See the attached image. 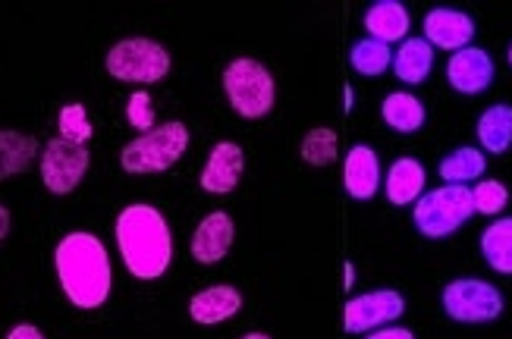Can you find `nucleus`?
<instances>
[{
	"label": "nucleus",
	"mask_w": 512,
	"mask_h": 339,
	"mask_svg": "<svg viewBox=\"0 0 512 339\" xmlns=\"http://www.w3.org/2000/svg\"><path fill=\"white\" fill-rule=\"evenodd\" d=\"M57 280L76 308L95 311L110 296V255L95 233H70L54 248Z\"/></svg>",
	"instance_id": "f257e3e1"
},
{
	"label": "nucleus",
	"mask_w": 512,
	"mask_h": 339,
	"mask_svg": "<svg viewBox=\"0 0 512 339\" xmlns=\"http://www.w3.org/2000/svg\"><path fill=\"white\" fill-rule=\"evenodd\" d=\"M242 311V292L230 283H217L208 286L202 292H195L189 299V314L195 324L202 327H214V324H224L230 318Z\"/></svg>",
	"instance_id": "4468645a"
},
{
	"label": "nucleus",
	"mask_w": 512,
	"mask_h": 339,
	"mask_svg": "<svg viewBox=\"0 0 512 339\" xmlns=\"http://www.w3.org/2000/svg\"><path fill=\"white\" fill-rule=\"evenodd\" d=\"M478 142L487 154L512 148V104H494L478 117Z\"/></svg>",
	"instance_id": "aec40b11"
},
{
	"label": "nucleus",
	"mask_w": 512,
	"mask_h": 339,
	"mask_svg": "<svg viewBox=\"0 0 512 339\" xmlns=\"http://www.w3.org/2000/svg\"><path fill=\"white\" fill-rule=\"evenodd\" d=\"M242 173H246V154L236 142H217L205 161V170L198 176V183L208 195H230Z\"/></svg>",
	"instance_id": "9d476101"
},
{
	"label": "nucleus",
	"mask_w": 512,
	"mask_h": 339,
	"mask_svg": "<svg viewBox=\"0 0 512 339\" xmlns=\"http://www.w3.org/2000/svg\"><path fill=\"white\" fill-rule=\"evenodd\" d=\"M88 164H92V154L85 145L51 139L41 148V183L54 195H70L85 179Z\"/></svg>",
	"instance_id": "6e6552de"
},
{
	"label": "nucleus",
	"mask_w": 512,
	"mask_h": 339,
	"mask_svg": "<svg viewBox=\"0 0 512 339\" xmlns=\"http://www.w3.org/2000/svg\"><path fill=\"white\" fill-rule=\"evenodd\" d=\"M425 179H428V173L415 157H399V161H393V167L387 170V179H384L387 201L396 208L415 205V201L425 195Z\"/></svg>",
	"instance_id": "dca6fc26"
},
{
	"label": "nucleus",
	"mask_w": 512,
	"mask_h": 339,
	"mask_svg": "<svg viewBox=\"0 0 512 339\" xmlns=\"http://www.w3.org/2000/svg\"><path fill=\"white\" fill-rule=\"evenodd\" d=\"M472 205H475V214H484V217L503 214V208L509 205V189L500 179H481L472 189Z\"/></svg>",
	"instance_id": "bb28decb"
},
{
	"label": "nucleus",
	"mask_w": 512,
	"mask_h": 339,
	"mask_svg": "<svg viewBox=\"0 0 512 339\" xmlns=\"http://www.w3.org/2000/svg\"><path fill=\"white\" fill-rule=\"evenodd\" d=\"M224 92L242 120H261L274 110L277 85L267 66L252 57H236L224 70Z\"/></svg>",
	"instance_id": "20e7f679"
},
{
	"label": "nucleus",
	"mask_w": 512,
	"mask_h": 339,
	"mask_svg": "<svg viewBox=\"0 0 512 339\" xmlns=\"http://www.w3.org/2000/svg\"><path fill=\"white\" fill-rule=\"evenodd\" d=\"M506 57H509V66H512V44H509V54Z\"/></svg>",
	"instance_id": "473e14b6"
},
{
	"label": "nucleus",
	"mask_w": 512,
	"mask_h": 339,
	"mask_svg": "<svg viewBox=\"0 0 512 339\" xmlns=\"http://www.w3.org/2000/svg\"><path fill=\"white\" fill-rule=\"evenodd\" d=\"M393 73L406 85H421L434 70V48L425 38H406L393 54Z\"/></svg>",
	"instance_id": "a211bd4d"
},
{
	"label": "nucleus",
	"mask_w": 512,
	"mask_h": 339,
	"mask_svg": "<svg viewBox=\"0 0 512 339\" xmlns=\"http://www.w3.org/2000/svg\"><path fill=\"white\" fill-rule=\"evenodd\" d=\"M189 148V129L180 120H170L154 126L151 132H142L139 139H132L123 154H120V164L126 173H164L173 164H180V157Z\"/></svg>",
	"instance_id": "7ed1b4c3"
},
{
	"label": "nucleus",
	"mask_w": 512,
	"mask_h": 339,
	"mask_svg": "<svg viewBox=\"0 0 512 339\" xmlns=\"http://www.w3.org/2000/svg\"><path fill=\"white\" fill-rule=\"evenodd\" d=\"M117 245L136 280H161L173 261V239L164 214L151 205H129L117 217Z\"/></svg>",
	"instance_id": "f03ea898"
},
{
	"label": "nucleus",
	"mask_w": 512,
	"mask_h": 339,
	"mask_svg": "<svg viewBox=\"0 0 512 339\" xmlns=\"http://www.w3.org/2000/svg\"><path fill=\"white\" fill-rule=\"evenodd\" d=\"M409 26H412L409 10H406L403 4H399V0H377V4H371L368 13H365L368 38L384 41V44L406 41Z\"/></svg>",
	"instance_id": "f3484780"
},
{
	"label": "nucleus",
	"mask_w": 512,
	"mask_h": 339,
	"mask_svg": "<svg viewBox=\"0 0 512 339\" xmlns=\"http://www.w3.org/2000/svg\"><path fill=\"white\" fill-rule=\"evenodd\" d=\"M38 157V139L26 132L0 129V179L26 173Z\"/></svg>",
	"instance_id": "6ab92c4d"
},
{
	"label": "nucleus",
	"mask_w": 512,
	"mask_h": 339,
	"mask_svg": "<svg viewBox=\"0 0 512 339\" xmlns=\"http://www.w3.org/2000/svg\"><path fill=\"white\" fill-rule=\"evenodd\" d=\"M7 233H10V211L0 205V242L7 239Z\"/></svg>",
	"instance_id": "7c9ffc66"
},
{
	"label": "nucleus",
	"mask_w": 512,
	"mask_h": 339,
	"mask_svg": "<svg viewBox=\"0 0 512 339\" xmlns=\"http://www.w3.org/2000/svg\"><path fill=\"white\" fill-rule=\"evenodd\" d=\"M7 339H44V336H41V330L32 327V324H19V327H13V330L7 333Z\"/></svg>",
	"instance_id": "c756f323"
},
{
	"label": "nucleus",
	"mask_w": 512,
	"mask_h": 339,
	"mask_svg": "<svg viewBox=\"0 0 512 339\" xmlns=\"http://www.w3.org/2000/svg\"><path fill=\"white\" fill-rule=\"evenodd\" d=\"M406 299L399 296L396 289H377L365 292V296H355L343 308V330L346 333H371L390 327L396 318H403Z\"/></svg>",
	"instance_id": "1a4fd4ad"
},
{
	"label": "nucleus",
	"mask_w": 512,
	"mask_h": 339,
	"mask_svg": "<svg viewBox=\"0 0 512 339\" xmlns=\"http://www.w3.org/2000/svg\"><path fill=\"white\" fill-rule=\"evenodd\" d=\"M443 311L459 324H491L503 314V292L487 283V280H472L462 277L443 286Z\"/></svg>",
	"instance_id": "0eeeda50"
},
{
	"label": "nucleus",
	"mask_w": 512,
	"mask_h": 339,
	"mask_svg": "<svg viewBox=\"0 0 512 339\" xmlns=\"http://www.w3.org/2000/svg\"><path fill=\"white\" fill-rule=\"evenodd\" d=\"M57 129H60V139L73 142V145H85L95 132L82 104H66L57 117Z\"/></svg>",
	"instance_id": "a878e982"
},
{
	"label": "nucleus",
	"mask_w": 512,
	"mask_h": 339,
	"mask_svg": "<svg viewBox=\"0 0 512 339\" xmlns=\"http://www.w3.org/2000/svg\"><path fill=\"white\" fill-rule=\"evenodd\" d=\"M302 157L311 167H330L337 161V132L327 126L311 129L302 139Z\"/></svg>",
	"instance_id": "393cba45"
},
{
	"label": "nucleus",
	"mask_w": 512,
	"mask_h": 339,
	"mask_svg": "<svg viewBox=\"0 0 512 339\" xmlns=\"http://www.w3.org/2000/svg\"><path fill=\"white\" fill-rule=\"evenodd\" d=\"M381 117L396 132H418L425 126V104L409 92H393L381 104Z\"/></svg>",
	"instance_id": "5701e85b"
},
{
	"label": "nucleus",
	"mask_w": 512,
	"mask_h": 339,
	"mask_svg": "<svg viewBox=\"0 0 512 339\" xmlns=\"http://www.w3.org/2000/svg\"><path fill=\"white\" fill-rule=\"evenodd\" d=\"M233 239H236L233 217L227 211H211L202 223H198V230L192 236V258L205 267L224 261L227 252L233 248Z\"/></svg>",
	"instance_id": "ddd939ff"
},
{
	"label": "nucleus",
	"mask_w": 512,
	"mask_h": 339,
	"mask_svg": "<svg viewBox=\"0 0 512 339\" xmlns=\"http://www.w3.org/2000/svg\"><path fill=\"white\" fill-rule=\"evenodd\" d=\"M126 120H129V126L136 129L139 135L154 129V101H151L148 92H132L129 95V101H126Z\"/></svg>",
	"instance_id": "cd10ccee"
},
{
	"label": "nucleus",
	"mask_w": 512,
	"mask_h": 339,
	"mask_svg": "<svg viewBox=\"0 0 512 339\" xmlns=\"http://www.w3.org/2000/svg\"><path fill=\"white\" fill-rule=\"evenodd\" d=\"M104 66L120 82L154 85L170 73V54L164 44L151 38H123L107 51Z\"/></svg>",
	"instance_id": "423d86ee"
},
{
	"label": "nucleus",
	"mask_w": 512,
	"mask_h": 339,
	"mask_svg": "<svg viewBox=\"0 0 512 339\" xmlns=\"http://www.w3.org/2000/svg\"><path fill=\"white\" fill-rule=\"evenodd\" d=\"M349 63H352V70L359 73V76H381V73L390 70L393 51H390V44H384V41L362 38V41L352 44Z\"/></svg>",
	"instance_id": "b1692460"
},
{
	"label": "nucleus",
	"mask_w": 512,
	"mask_h": 339,
	"mask_svg": "<svg viewBox=\"0 0 512 339\" xmlns=\"http://www.w3.org/2000/svg\"><path fill=\"white\" fill-rule=\"evenodd\" d=\"M481 255L497 274H512V217H497L481 233Z\"/></svg>",
	"instance_id": "412c9836"
},
{
	"label": "nucleus",
	"mask_w": 512,
	"mask_h": 339,
	"mask_svg": "<svg viewBox=\"0 0 512 339\" xmlns=\"http://www.w3.org/2000/svg\"><path fill=\"white\" fill-rule=\"evenodd\" d=\"M475 214L469 186H440L415 201V230L425 239H447Z\"/></svg>",
	"instance_id": "39448f33"
},
{
	"label": "nucleus",
	"mask_w": 512,
	"mask_h": 339,
	"mask_svg": "<svg viewBox=\"0 0 512 339\" xmlns=\"http://www.w3.org/2000/svg\"><path fill=\"white\" fill-rule=\"evenodd\" d=\"M343 186L355 201H368L381 189V161H377L374 148L352 145L343 161Z\"/></svg>",
	"instance_id": "2eb2a0df"
},
{
	"label": "nucleus",
	"mask_w": 512,
	"mask_h": 339,
	"mask_svg": "<svg viewBox=\"0 0 512 339\" xmlns=\"http://www.w3.org/2000/svg\"><path fill=\"white\" fill-rule=\"evenodd\" d=\"M484 167H487L484 151L465 145V148H456V151H450L447 157H443L440 176H443V183H447V186H469V183H475V179L484 176Z\"/></svg>",
	"instance_id": "4be33fe9"
},
{
	"label": "nucleus",
	"mask_w": 512,
	"mask_h": 339,
	"mask_svg": "<svg viewBox=\"0 0 512 339\" xmlns=\"http://www.w3.org/2000/svg\"><path fill=\"white\" fill-rule=\"evenodd\" d=\"M475 38V19L462 10L437 7L425 16V41L440 51H462Z\"/></svg>",
	"instance_id": "9b49d317"
},
{
	"label": "nucleus",
	"mask_w": 512,
	"mask_h": 339,
	"mask_svg": "<svg viewBox=\"0 0 512 339\" xmlns=\"http://www.w3.org/2000/svg\"><path fill=\"white\" fill-rule=\"evenodd\" d=\"M365 339H415V333L406 327H381V330H371Z\"/></svg>",
	"instance_id": "c85d7f7f"
},
{
	"label": "nucleus",
	"mask_w": 512,
	"mask_h": 339,
	"mask_svg": "<svg viewBox=\"0 0 512 339\" xmlns=\"http://www.w3.org/2000/svg\"><path fill=\"white\" fill-rule=\"evenodd\" d=\"M242 339H271V336H267V333H246Z\"/></svg>",
	"instance_id": "2f4dec72"
},
{
	"label": "nucleus",
	"mask_w": 512,
	"mask_h": 339,
	"mask_svg": "<svg viewBox=\"0 0 512 339\" xmlns=\"http://www.w3.org/2000/svg\"><path fill=\"white\" fill-rule=\"evenodd\" d=\"M447 79L459 95H481L494 82V60L481 48H462L447 63Z\"/></svg>",
	"instance_id": "f8f14e48"
}]
</instances>
